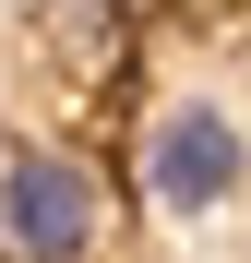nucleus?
I'll use <instances>...</instances> for the list:
<instances>
[{"label": "nucleus", "mask_w": 251, "mask_h": 263, "mask_svg": "<svg viewBox=\"0 0 251 263\" xmlns=\"http://www.w3.org/2000/svg\"><path fill=\"white\" fill-rule=\"evenodd\" d=\"M120 36H132V0H36V48H48L72 84H96L120 60Z\"/></svg>", "instance_id": "3"}, {"label": "nucleus", "mask_w": 251, "mask_h": 263, "mask_svg": "<svg viewBox=\"0 0 251 263\" xmlns=\"http://www.w3.org/2000/svg\"><path fill=\"white\" fill-rule=\"evenodd\" d=\"M239 180H251V132L216 108V96H180V108H156L144 120V203L156 215H216V203H239Z\"/></svg>", "instance_id": "2"}, {"label": "nucleus", "mask_w": 251, "mask_h": 263, "mask_svg": "<svg viewBox=\"0 0 251 263\" xmlns=\"http://www.w3.org/2000/svg\"><path fill=\"white\" fill-rule=\"evenodd\" d=\"M120 228V192L72 144H12L0 156V251L12 263H96Z\"/></svg>", "instance_id": "1"}]
</instances>
